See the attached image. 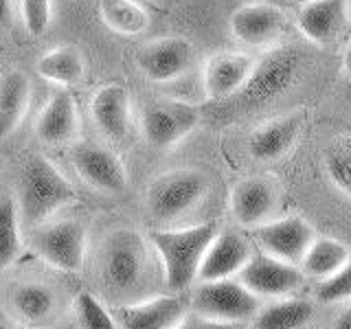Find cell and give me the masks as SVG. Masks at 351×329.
I'll return each mask as SVG.
<instances>
[{
	"label": "cell",
	"mask_w": 351,
	"mask_h": 329,
	"mask_svg": "<svg viewBox=\"0 0 351 329\" xmlns=\"http://www.w3.org/2000/svg\"><path fill=\"white\" fill-rule=\"evenodd\" d=\"M301 3H305V0H301Z\"/></svg>",
	"instance_id": "74e56055"
},
{
	"label": "cell",
	"mask_w": 351,
	"mask_h": 329,
	"mask_svg": "<svg viewBox=\"0 0 351 329\" xmlns=\"http://www.w3.org/2000/svg\"><path fill=\"white\" fill-rule=\"evenodd\" d=\"M31 103V82L22 71H7L0 77V141L18 130Z\"/></svg>",
	"instance_id": "7402d4cb"
},
{
	"label": "cell",
	"mask_w": 351,
	"mask_h": 329,
	"mask_svg": "<svg viewBox=\"0 0 351 329\" xmlns=\"http://www.w3.org/2000/svg\"><path fill=\"white\" fill-rule=\"evenodd\" d=\"M149 266V250L134 228L112 230L101 248V279L110 294L128 296L141 288Z\"/></svg>",
	"instance_id": "3957f363"
},
{
	"label": "cell",
	"mask_w": 351,
	"mask_h": 329,
	"mask_svg": "<svg viewBox=\"0 0 351 329\" xmlns=\"http://www.w3.org/2000/svg\"><path fill=\"white\" fill-rule=\"evenodd\" d=\"M75 200V186L69 182V178H64L49 158L31 154L22 162L16 202L22 226L36 228Z\"/></svg>",
	"instance_id": "6da1fadb"
},
{
	"label": "cell",
	"mask_w": 351,
	"mask_h": 329,
	"mask_svg": "<svg viewBox=\"0 0 351 329\" xmlns=\"http://www.w3.org/2000/svg\"><path fill=\"white\" fill-rule=\"evenodd\" d=\"M274 206H277V189L266 178H246L239 180L230 193V211L237 224L255 228L268 222Z\"/></svg>",
	"instance_id": "e0dca14e"
},
{
	"label": "cell",
	"mask_w": 351,
	"mask_h": 329,
	"mask_svg": "<svg viewBox=\"0 0 351 329\" xmlns=\"http://www.w3.org/2000/svg\"><path fill=\"white\" fill-rule=\"evenodd\" d=\"M316 296L323 303H336V301L351 299V259L334 274V277L321 281V285H318V290H316Z\"/></svg>",
	"instance_id": "4dcf8cb0"
},
{
	"label": "cell",
	"mask_w": 351,
	"mask_h": 329,
	"mask_svg": "<svg viewBox=\"0 0 351 329\" xmlns=\"http://www.w3.org/2000/svg\"><path fill=\"white\" fill-rule=\"evenodd\" d=\"M36 71L42 80L51 84H58L62 88L77 86L84 80L86 64L82 53L73 47H60L53 49L47 55H42L36 64Z\"/></svg>",
	"instance_id": "cb8c5ba5"
},
{
	"label": "cell",
	"mask_w": 351,
	"mask_h": 329,
	"mask_svg": "<svg viewBox=\"0 0 351 329\" xmlns=\"http://www.w3.org/2000/svg\"><path fill=\"white\" fill-rule=\"evenodd\" d=\"M314 314V303L305 299H285L263 307L252 318V329H303Z\"/></svg>",
	"instance_id": "d4e9b609"
},
{
	"label": "cell",
	"mask_w": 351,
	"mask_h": 329,
	"mask_svg": "<svg viewBox=\"0 0 351 329\" xmlns=\"http://www.w3.org/2000/svg\"><path fill=\"white\" fill-rule=\"evenodd\" d=\"M77 103L69 93H55L36 119V136L44 145H64L77 136Z\"/></svg>",
	"instance_id": "d6986e66"
},
{
	"label": "cell",
	"mask_w": 351,
	"mask_h": 329,
	"mask_svg": "<svg viewBox=\"0 0 351 329\" xmlns=\"http://www.w3.org/2000/svg\"><path fill=\"white\" fill-rule=\"evenodd\" d=\"M200 123V110L182 101H154L143 108L141 130L154 149L176 147Z\"/></svg>",
	"instance_id": "52a82bcc"
},
{
	"label": "cell",
	"mask_w": 351,
	"mask_h": 329,
	"mask_svg": "<svg viewBox=\"0 0 351 329\" xmlns=\"http://www.w3.org/2000/svg\"><path fill=\"white\" fill-rule=\"evenodd\" d=\"M303 281L299 266L279 261L270 255L250 257V261L239 270V283L255 296H288Z\"/></svg>",
	"instance_id": "7c38bea8"
},
{
	"label": "cell",
	"mask_w": 351,
	"mask_h": 329,
	"mask_svg": "<svg viewBox=\"0 0 351 329\" xmlns=\"http://www.w3.org/2000/svg\"><path fill=\"white\" fill-rule=\"evenodd\" d=\"M14 25V5L11 0H0V29H9Z\"/></svg>",
	"instance_id": "836d02e7"
},
{
	"label": "cell",
	"mask_w": 351,
	"mask_h": 329,
	"mask_svg": "<svg viewBox=\"0 0 351 329\" xmlns=\"http://www.w3.org/2000/svg\"><path fill=\"white\" fill-rule=\"evenodd\" d=\"M347 22V0H305L296 14L301 33L316 44L332 42Z\"/></svg>",
	"instance_id": "ffe728a7"
},
{
	"label": "cell",
	"mask_w": 351,
	"mask_h": 329,
	"mask_svg": "<svg viewBox=\"0 0 351 329\" xmlns=\"http://www.w3.org/2000/svg\"><path fill=\"white\" fill-rule=\"evenodd\" d=\"M195 62V49L189 40L169 36L145 44L136 53V66L147 82L167 84L189 73Z\"/></svg>",
	"instance_id": "30bf717a"
},
{
	"label": "cell",
	"mask_w": 351,
	"mask_h": 329,
	"mask_svg": "<svg viewBox=\"0 0 351 329\" xmlns=\"http://www.w3.org/2000/svg\"><path fill=\"white\" fill-rule=\"evenodd\" d=\"M325 171L336 189L351 197V136L332 143L325 154Z\"/></svg>",
	"instance_id": "f1b7e54d"
},
{
	"label": "cell",
	"mask_w": 351,
	"mask_h": 329,
	"mask_svg": "<svg viewBox=\"0 0 351 329\" xmlns=\"http://www.w3.org/2000/svg\"><path fill=\"white\" fill-rule=\"evenodd\" d=\"M351 259L349 248L343 241L332 237H314L310 248L305 250L301 259V272L305 277H312L316 281H325L345 266Z\"/></svg>",
	"instance_id": "603a6c76"
},
{
	"label": "cell",
	"mask_w": 351,
	"mask_h": 329,
	"mask_svg": "<svg viewBox=\"0 0 351 329\" xmlns=\"http://www.w3.org/2000/svg\"><path fill=\"white\" fill-rule=\"evenodd\" d=\"M301 132V114H285L268 121L266 125L252 132L248 141V151L255 160H277L288 151Z\"/></svg>",
	"instance_id": "44dd1931"
},
{
	"label": "cell",
	"mask_w": 351,
	"mask_h": 329,
	"mask_svg": "<svg viewBox=\"0 0 351 329\" xmlns=\"http://www.w3.org/2000/svg\"><path fill=\"white\" fill-rule=\"evenodd\" d=\"M20 213L14 197H0V270L9 268L20 255Z\"/></svg>",
	"instance_id": "83f0119b"
},
{
	"label": "cell",
	"mask_w": 351,
	"mask_h": 329,
	"mask_svg": "<svg viewBox=\"0 0 351 329\" xmlns=\"http://www.w3.org/2000/svg\"><path fill=\"white\" fill-rule=\"evenodd\" d=\"M301 55L294 47H279L255 62L244 86L228 99L237 110H255L281 97L294 82Z\"/></svg>",
	"instance_id": "277c9868"
},
{
	"label": "cell",
	"mask_w": 351,
	"mask_h": 329,
	"mask_svg": "<svg viewBox=\"0 0 351 329\" xmlns=\"http://www.w3.org/2000/svg\"><path fill=\"white\" fill-rule=\"evenodd\" d=\"M186 303L180 296H156L117 310L119 329H180Z\"/></svg>",
	"instance_id": "4fadbf2b"
},
{
	"label": "cell",
	"mask_w": 351,
	"mask_h": 329,
	"mask_svg": "<svg viewBox=\"0 0 351 329\" xmlns=\"http://www.w3.org/2000/svg\"><path fill=\"white\" fill-rule=\"evenodd\" d=\"M180 329H246L241 323H217V321H206V318H200V321L193 323H182Z\"/></svg>",
	"instance_id": "d6a6232c"
},
{
	"label": "cell",
	"mask_w": 351,
	"mask_h": 329,
	"mask_svg": "<svg viewBox=\"0 0 351 329\" xmlns=\"http://www.w3.org/2000/svg\"><path fill=\"white\" fill-rule=\"evenodd\" d=\"M219 233L215 222H204L189 228H162L154 230L149 241L162 263L165 283L169 290H186L197 279V270L206 248Z\"/></svg>",
	"instance_id": "7a4b0ae2"
},
{
	"label": "cell",
	"mask_w": 351,
	"mask_h": 329,
	"mask_svg": "<svg viewBox=\"0 0 351 329\" xmlns=\"http://www.w3.org/2000/svg\"><path fill=\"white\" fill-rule=\"evenodd\" d=\"M343 66H345V73H347L349 82H351V44H349L347 51H345V60H343Z\"/></svg>",
	"instance_id": "d590c367"
},
{
	"label": "cell",
	"mask_w": 351,
	"mask_h": 329,
	"mask_svg": "<svg viewBox=\"0 0 351 329\" xmlns=\"http://www.w3.org/2000/svg\"><path fill=\"white\" fill-rule=\"evenodd\" d=\"M11 305L27 323H42L55 310V294L42 283H22L11 292Z\"/></svg>",
	"instance_id": "484cf974"
},
{
	"label": "cell",
	"mask_w": 351,
	"mask_h": 329,
	"mask_svg": "<svg viewBox=\"0 0 351 329\" xmlns=\"http://www.w3.org/2000/svg\"><path fill=\"white\" fill-rule=\"evenodd\" d=\"M334 329H351V307L338 316V321H336Z\"/></svg>",
	"instance_id": "e575fe53"
},
{
	"label": "cell",
	"mask_w": 351,
	"mask_h": 329,
	"mask_svg": "<svg viewBox=\"0 0 351 329\" xmlns=\"http://www.w3.org/2000/svg\"><path fill=\"white\" fill-rule=\"evenodd\" d=\"M31 248L51 266L64 272H75L84 266L86 228L75 219L40 224L31 233Z\"/></svg>",
	"instance_id": "ba28073f"
},
{
	"label": "cell",
	"mask_w": 351,
	"mask_h": 329,
	"mask_svg": "<svg viewBox=\"0 0 351 329\" xmlns=\"http://www.w3.org/2000/svg\"><path fill=\"white\" fill-rule=\"evenodd\" d=\"M208 191L206 175L195 169H176L162 173L147 189L145 204L149 215L160 224L178 222L204 200Z\"/></svg>",
	"instance_id": "5b68a950"
},
{
	"label": "cell",
	"mask_w": 351,
	"mask_h": 329,
	"mask_svg": "<svg viewBox=\"0 0 351 329\" xmlns=\"http://www.w3.org/2000/svg\"><path fill=\"white\" fill-rule=\"evenodd\" d=\"M71 160L77 175L86 184H90L93 189L108 195L123 193L128 189V173L123 162L106 145H99V143L90 141L77 143L73 147Z\"/></svg>",
	"instance_id": "9c48e42d"
},
{
	"label": "cell",
	"mask_w": 351,
	"mask_h": 329,
	"mask_svg": "<svg viewBox=\"0 0 351 329\" xmlns=\"http://www.w3.org/2000/svg\"><path fill=\"white\" fill-rule=\"evenodd\" d=\"M77 316L84 329H119L117 321L90 292L77 296Z\"/></svg>",
	"instance_id": "f546056e"
},
{
	"label": "cell",
	"mask_w": 351,
	"mask_h": 329,
	"mask_svg": "<svg viewBox=\"0 0 351 329\" xmlns=\"http://www.w3.org/2000/svg\"><path fill=\"white\" fill-rule=\"evenodd\" d=\"M347 20H351V0H347Z\"/></svg>",
	"instance_id": "8d00e7d4"
},
{
	"label": "cell",
	"mask_w": 351,
	"mask_h": 329,
	"mask_svg": "<svg viewBox=\"0 0 351 329\" xmlns=\"http://www.w3.org/2000/svg\"><path fill=\"white\" fill-rule=\"evenodd\" d=\"M90 117L93 123L104 138L121 143L130 132V93L121 84H108L99 88L90 101Z\"/></svg>",
	"instance_id": "9a60e30c"
},
{
	"label": "cell",
	"mask_w": 351,
	"mask_h": 329,
	"mask_svg": "<svg viewBox=\"0 0 351 329\" xmlns=\"http://www.w3.org/2000/svg\"><path fill=\"white\" fill-rule=\"evenodd\" d=\"M25 29L31 36H42L51 22V0H20Z\"/></svg>",
	"instance_id": "1f68e13d"
},
{
	"label": "cell",
	"mask_w": 351,
	"mask_h": 329,
	"mask_svg": "<svg viewBox=\"0 0 351 329\" xmlns=\"http://www.w3.org/2000/svg\"><path fill=\"white\" fill-rule=\"evenodd\" d=\"M99 14L121 36H138L147 29V14L134 0H99Z\"/></svg>",
	"instance_id": "4316f807"
},
{
	"label": "cell",
	"mask_w": 351,
	"mask_h": 329,
	"mask_svg": "<svg viewBox=\"0 0 351 329\" xmlns=\"http://www.w3.org/2000/svg\"><path fill=\"white\" fill-rule=\"evenodd\" d=\"M193 312L217 323H246L259 312V299L246 285L230 279L202 281L193 294Z\"/></svg>",
	"instance_id": "8992f818"
},
{
	"label": "cell",
	"mask_w": 351,
	"mask_h": 329,
	"mask_svg": "<svg viewBox=\"0 0 351 329\" xmlns=\"http://www.w3.org/2000/svg\"><path fill=\"white\" fill-rule=\"evenodd\" d=\"M316 233L303 217H283L255 226V239L263 255L299 266Z\"/></svg>",
	"instance_id": "8fae6325"
},
{
	"label": "cell",
	"mask_w": 351,
	"mask_h": 329,
	"mask_svg": "<svg viewBox=\"0 0 351 329\" xmlns=\"http://www.w3.org/2000/svg\"><path fill=\"white\" fill-rule=\"evenodd\" d=\"M255 66V60L246 53H217L204 69V93L213 101L233 97Z\"/></svg>",
	"instance_id": "ac0fdd59"
},
{
	"label": "cell",
	"mask_w": 351,
	"mask_h": 329,
	"mask_svg": "<svg viewBox=\"0 0 351 329\" xmlns=\"http://www.w3.org/2000/svg\"><path fill=\"white\" fill-rule=\"evenodd\" d=\"M250 257L252 250L246 237H241L235 230H222V233L215 235L211 246L206 248L200 270H197V279L200 281L230 279L239 274V270L250 261Z\"/></svg>",
	"instance_id": "5bb4252c"
},
{
	"label": "cell",
	"mask_w": 351,
	"mask_h": 329,
	"mask_svg": "<svg viewBox=\"0 0 351 329\" xmlns=\"http://www.w3.org/2000/svg\"><path fill=\"white\" fill-rule=\"evenodd\" d=\"M285 27V14L272 3H250L230 16V31L246 47H263Z\"/></svg>",
	"instance_id": "2e32d148"
}]
</instances>
